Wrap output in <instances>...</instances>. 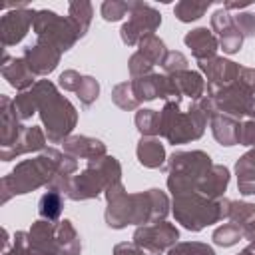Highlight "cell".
<instances>
[{
  "label": "cell",
  "mask_w": 255,
  "mask_h": 255,
  "mask_svg": "<svg viewBox=\"0 0 255 255\" xmlns=\"http://www.w3.org/2000/svg\"><path fill=\"white\" fill-rule=\"evenodd\" d=\"M118 183H122V165L114 155H104L98 159H90L88 167L78 175H56L48 183V189L58 191L72 201H86L98 197L100 193H106Z\"/></svg>",
  "instance_id": "obj_1"
},
{
  "label": "cell",
  "mask_w": 255,
  "mask_h": 255,
  "mask_svg": "<svg viewBox=\"0 0 255 255\" xmlns=\"http://www.w3.org/2000/svg\"><path fill=\"white\" fill-rule=\"evenodd\" d=\"M169 213V199L161 189H147L141 193L124 191L116 199L108 201L106 223L112 229H124L128 225H151L165 221Z\"/></svg>",
  "instance_id": "obj_2"
},
{
  "label": "cell",
  "mask_w": 255,
  "mask_h": 255,
  "mask_svg": "<svg viewBox=\"0 0 255 255\" xmlns=\"http://www.w3.org/2000/svg\"><path fill=\"white\" fill-rule=\"evenodd\" d=\"M62 151L56 147L44 149L38 157L20 161L8 175L2 177V203H6L12 195L30 193L38 187H48V183L58 175Z\"/></svg>",
  "instance_id": "obj_3"
},
{
  "label": "cell",
  "mask_w": 255,
  "mask_h": 255,
  "mask_svg": "<svg viewBox=\"0 0 255 255\" xmlns=\"http://www.w3.org/2000/svg\"><path fill=\"white\" fill-rule=\"evenodd\" d=\"M38 100V114L46 128V137L52 143H64L76 128L78 112L68 98H64L50 80H38L34 84Z\"/></svg>",
  "instance_id": "obj_4"
},
{
  "label": "cell",
  "mask_w": 255,
  "mask_h": 255,
  "mask_svg": "<svg viewBox=\"0 0 255 255\" xmlns=\"http://www.w3.org/2000/svg\"><path fill=\"white\" fill-rule=\"evenodd\" d=\"M173 215L175 221L181 223L187 231H201L207 225H213L225 217H229L231 199H207L205 195L193 191L173 197Z\"/></svg>",
  "instance_id": "obj_5"
},
{
  "label": "cell",
  "mask_w": 255,
  "mask_h": 255,
  "mask_svg": "<svg viewBox=\"0 0 255 255\" xmlns=\"http://www.w3.org/2000/svg\"><path fill=\"white\" fill-rule=\"evenodd\" d=\"M205 126L207 116L197 108L195 102H191L185 112L181 110V102H165L159 112V135L173 145L199 139Z\"/></svg>",
  "instance_id": "obj_6"
},
{
  "label": "cell",
  "mask_w": 255,
  "mask_h": 255,
  "mask_svg": "<svg viewBox=\"0 0 255 255\" xmlns=\"http://www.w3.org/2000/svg\"><path fill=\"white\" fill-rule=\"evenodd\" d=\"M213 167L211 157L201 151V149H193V151H173L167 159V189L175 195H183V193H193L197 191L201 179L209 173V169Z\"/></svg>",
  "instance_id": "obj_7"
},
{
  "label": "cell",
  "mask_w": 255,
  "mask_h": 255,
  "mask_svg": "<svg viewBox=\"0 0 255 255\" xmlns=\"http://www.w3.org/2000/svg\"><path fill=\"white\" fill-rule=\"evenodd\" d=\"M32 28H34L38 42L50 44L60 52H68L80 40V34L76 26L72 24V20L58 16L52 10H36Z\"/></svg>",
  "instance_id": "obj_8"
},
{
  "label": "cell",
  "mask_w": 255,
  "mask_h": 255,
  "mask_svg": "<svg viewBox=\"0 0 255 255\" xmlns=\"http://www.w3.org/2000/svg\"><path fill=\"white\" fill-rule=\"evenodd\" d=\"M128 8H129V18L128 22L122 26L120 30V36H122V42L128 44V46H137L143 38L151 36L159 24H161V14L145 4V2H137V0H128Z\"/></svg>",
  "instance_id": "obj_9"
},
{
  "label": "cell",
  "mask_w": 255,
  "mask_h": 255,
  "mask_svg": "<svg viewBox=\"0 0 255 255\" xmlns=\"http://www.w3.org/2000/svg\"><path fill=\"white\" fill-rule=\"evenodd\" d=\"M217 108V114H225L231 116L235 120L241 122V118L247 120H255V98L247 92H243L237 84L213 90V92H205Z\"/></svg>",
  "instance_id": "obj_10"
},
{
  "label": "cell",
  "mask_w": 255,
  "mask_h": 255,
  "mask_svg": "<svg viewBox=\"0 0 255 255\" xmlns=\"http://www.w3.org/2000/svg\"><path fill=\"white\" fill-rule=\"evenodd\" d=\"M179 239V231L173 223L157 221L151 225H139L133 233V243L149 255H159L169 251Z\"/></svg>",
  "instance_id": "obj_11"
},
{
  "label": "cell",
  "mask_w": 255,
  "mask_h": 255,
  "mask_svg": "<svg viewBox=\"0 0 255 255\" xmlns=\"http://www.w3.org/2000/svg\"><path fill=\"white\" fill-rule=\"evenodd\" d=\"M34 18H36V10L28 8L26 2H22L18 8L6 12L0 18V40L2 46H14L18 42H22L30 30V26H34Z\"/></svg>",
  "instance_id": "obj_12"
},
{
  "label": "cell",
  "mask_w": 255,
  "mask_h": 255,
  "mask_svg": "<svg viewBox=\"0 0 255 255\" xmlns=\"http://www.w3.org/2000/svg\"><path fill=\"white\" fill-rule=\"evenodd\" d=\"M199 70L207 76V88H205V92H213V90H219V88H225V86L235 84L241 66L235 64L233 60L215 56V58H209V60L199 62Z\"/></svg>",
  "instance_id": "obj_13"
},
{
  "label": "cell",
  "mask_w": 255,
  "mask_h": 255,
  "mask_svg": "<svg viewBox=\"0 0 255 255\" xmlns=\"http://www.w3.org/2000/svg\"><path fill=\"white\" fill-rule=\"evenodd\" d=\"M211 28L213 32L217 34V40H219V48L225 52V54H237L243 46V36L241 32L237 30L235 22H233V16L219 8L211 14Z\"/></svg>",
  "instance_id": "obj_14"
},
{
  "label": "cell",
  "mask_w": 255,
  "mask_h": 255,
  "mask_svg": "<svg viewBox=\"0 0 255 255\" xmlns=\"http://www.w3.org/2000/svg\"><path fill=\"white\" fill-rule=\"evenodd\" d=\"M169 92H171V100L169 102H181V98H191L193 102H197L199 98L205 96V80L199 72H191V70H183L177 74H169Z\"/></svg>",
  "instance_id": "obj_15"
},
{
  "label": "cell",
  "mask_w": 255,
  "mask_h": 255,
  "mask_svg": "<svg viewBox=\"0 0 255 255\" xmlns=\"http://www.w3.org/2000/svg\"><path fill=\"white\" fill-rule=\"evenodd\" d=\"M60 56H62V52L56 50L54 46L44 44V42H36L34 46H28L24 50L22 58L26 60V64L30 66L34 76H48L60 64Z\"/></svg>",
  "instance_id": "obj_16"
},
{
  "label": "cell",
  "mask_w": 255,
  "mask_h": 255,
  "mask_svg": "<svg viewBox=\"0 0 255 255\" xmlns=\"http://www.w3.org/2000/svg\"><path fill=\"white\" fill-rule=\"evenodd\" d=\"M133 86V94L139 102H151V100H171V92H169V80L165 74H147L141 78H133L131 80Z\"/></svg>",
  "instance_id": "obj_17"
},
{
  "label": "cell",
  "mask_w": 255,
  "mask_h": 255,
  "mask_svg": "<svg viewBox=\"0 0 255 255\" xmlns=\"http://www.w3.org/2000/svg\"><path fill=\"white\" fill-rule=\"evenodd\" d=\"M46 133L36 128V126H28L24 128L22 135L16 139L14 145L10 147H0V159L2 161H10L22 153H32V151H44L46 147Z\"/></svg>",
  "instance_id": "obj_18"
},
{
  "label": "cell",
  "mask_w": 255,
  "mask_h": 255,
  "mask_svg": "<svg viewBox=\"0 0 255 255\" xmlns=\"http://www.w3.org/2000/svg\"><path fill=\"white\" fill-rule=\"evenodd\" d=\"M30 239V255H58L56 245V225L46 219H38L32 223L28 231Z\"/></svg>",
  "instance_id": "obj_19"
},
{
  "label": "cell",
  "mask_w": 255,
  "mask_h": 255,
  "mask_svg": "<svg viewBox=\"0 0 255 255\" xmlns=\"http://www.w3.org/2000/svg\"><path fill=\"white\" fill-rule=\"evenodd\" d=\"M20 122L22 120L14 110V100H10L8 96H2L0 98V147H10L16 143V139L22 135L26 128Z\"/></svg>",
  "instance_id": "obj_20"
},
{
  "label": "cell",
  "mask_w": 255,
  "mask_h": 255,
  "mask_svg": "<svg viewBox=\"0 0 255 255\" xmlns=\"http://www.w3.org/2000/svg\"><path fill=\"white\" fill-rule=\"evenodd\" d=\"M0 72H2L4 80H8V84L12 88H16L18 92H26L36 84L34 82L36 76L30 70V66L26 64V60L24 58H12L6 52H4V58H2Z\"/></svg>",
  "instance_id": "obj_21"
},
{
  "label": "cell",
  "mask_w": 255,
  "mask_h": 255,
  "mask_svg": "<svg viewBox=\"0 0 255 255\" xmlns=\"http://www.w3.org/2000/svg\"><path fill=\"white\" fill-rule=\"evenodd\" d=\"M185 46L191 50L193 58L197 62H203V60H209V58H215L217 56V50H219V40L217 36L207 30V28H195L191 32L185 34L183 38Z\"/></svg>",
  "instance_id": "obj_22"
},
{
  "label": "cell",
  "mask_w": 255,
  "mask_h": 255,
  "mask_svg": "<svg viewBox=\"0 0 255 255\" xmlns=\"http://www.w3.org/2000/svg\"><path fill=\"white\" fill-rule=\"evenodd\" d=\"M64 151L74 157H84L88 161L108 155L106 143L90 135H70L68 139H64Z\"/></svg>",
  "instance_id": "obj_23"
},
{
  "label": "cell",
  "mask_w": 255,
  "mask_h": 255,
  "mask_svg": "<svg viewBox=\"0 0 255 255\" xmlns=\"http://www.w3.org/2000/svg\"><path fill=\"white\" fill-rule=\"evenodd\" d=\"M227 185H229V169L225 165L213 163L209 173L201 179V183L197 187V193L205 195L207 199H221Z\"/></svg>",
  "instance_id": "obj_24"
},
{
  "label": "cell",
  "mask_w": 255,
  "mask_h": 255,
  "mask_svg": "<svg viewBox=\"0 0 255 255\" xmlns=\"http://www.w3.org/2000/svg\"><path fill=\"white\" fill-rule=\"evenodd\" d=\"M135 153H137V161L143 167L157 169V167H161L165 163V147H163V143L157 137L141 135V139L137 141Z\"/></svg>",
  "instance_id": "obj_25"
},
{
  "label": "cell",
  "mask_w": 255,
  "mask_h": 255,
  "mask_svg": "<svg viewBox=\"0 0 255 255\" xmlns=\"http://www.w3.org/2000/svg\"><path fill=\"white\" fill-rule=\"evenodd\" d=\"M209 122H211V133L217 139V143H221L225 147H231V145L237 143L239 126H241L239 120H235L231 116H225V114H215Z\"/></svg>",
  "instance_id": "obj_26"
},
{
  "label": "cell",
  "mask_w": 255,
  "mask_h": 255,
  "mask_svg": "<svg viewBox=\"0 0 255 255\" xmlns=\"http://www.w3.org/2000/svg\"><path fill=\"white\" fill-rule=\"evenodd\" d=\"M56 245H58V255H80L82 253L80 235L70 219H62L56 223Z\"/></svg>",
  "instance_id": "obj_27"
},
{
  "label": "cell",
  "mask_w": 255,
  "mask_h": 255,
  "mask_svg": "<svg viewBox=\"0 0 255 255\" xmlns=\"http://www.w3.org/2000/svg\"><path fill=\"white\" fill-rule=\"evenodd\" d=\"M92 16H94V6L86 0H74L68 4V18L72 20V24L76 26L80 38L86 36L90 24H92Z\"/></svg>",
  "instance_id": "obj_28"
},
{
  "label": "cell",
  "mask_w": 255,
  "mask_h": 255,
  "mask_svg": "<svg viewBox=\"0 0 255 255\" xmlns=\"http://www.w3.org/2000/svg\"><path fill=\"white\" fill-rule=\"evenodd\" d=\"M62 207H64V195L58 193V191H46L40 201H38V213L42 219L46 221H58L60 213H62Z\"/></svg>",
  "instance_id": "obj_29"
},
{
  "label": "cell",
  "mask_w": 255,
  "mask_h": 255,
  "mask_svg": "<svg viewBox=\"0 0 255 255\" xmlns=\"http://www.w3.org/2000/svg\"><path fill=\"white\" fill-rule=\"evenodd\" d=\"M213 2L211 0H205V2H195V0H181L173 6V14L179 22H195L199 20L207 8L211 6Z\"/></svg>",
  "instance_id": "obj_30"
},
{
  "label": "cell",
  "mask_w": 255,
  "mask_h": 255,
  "mask_svg": "<svg viewBox=\"0 0 255 255\" xmlns=\"http://www.w3.org/2000/svg\"><path fill=\"white\" fill-rule=\"evenodd\" d=\"M135 128L145 137L159 135V112L157 110H147V108L137 110L135 112Z\"/></svg>",
  "instance_id": "obj_31"
},
{
  "label": "cell",
  "mask_w": 255,
  "mask_h": 255,
  "mask_svg": "<svg viewBox=\"0 0 255 255\" xmlns=\"http://www.w3.org/2000/svg\"><path fill=\"white\" fill-rule=\"evenodd\" d=\"M137 52H139V54H143V56H145L153 66H155V64H161V62H163V58L167 56V50H165L163 40H161V38H157L155 34H151V36L143 38V40L137 44Z\"/></svg>",
  "instance_id": "obj_32"
},
{
  "label": "cell",
  "mask_w": 255,
  "mask_h": 255,
  "mask_svg": "<svg viewBox=\"0 0 255 255\" xmlns=\"http://www.w3.org/2000/svg\"><path fill=\"white\" fill-rule=\"evenodd\" d=\"M112 102H114L120 110H126V112L137 110L139 104H141V102L135 98V94H133L131 82H122V84H118V86L112 90Z\"/></svg>",
  "instance_id": "obj_33"
},
{
  "label": "cell",
  "mask_w": 255,
  "mask_h": 255,
  "mask_svg": "<svg viewBox=\"0 0 255 255\" xmlns=\"http://www.w3.org/2000/svg\"><path fill=\"white\" fill-rule=\"evenodd\" d=\"M239 239H243V231L233 221L223 223L213 231V243L219 247H231V245L239 243Z\"/></svg>",
  "instance_id": "obj_34"
},
{
  "label": "cell",
  "mask_w": 255,
  "mask_h": 255,
  "mask_svg": "<svg viewBox=\"0 0 255 255\" xmlns=\"http://www.w3.org/2000/svg\"><path fill=\"white\" fill-rule=\"evenodd\" d=\"M34 88V86H32ZM26 90V92H20L16 98H14V110L18 114V118L24 122V120H30L36 112H38V100H36V94L34 90Z\"/></svg>",
  "instance_id": "obj_35"
},
{
  "label": "cell",
  "mask_w": 255,
  "mask_h": 255,
  "mask_svg": "<svg viewBox=\"0 0 255 255\" xmlns=\"http://www.w3.org/2000/svg\"><path fill=\"white\" fill-rule=\"evenodd\" d=\"M167 255H215V249L201 241H177Z\"/></svg>",
  "instance_id": "obj_36"
},
{
  "label": "cell",
  "mask_w": 255,
  "mask_h": 255,
  "mask_svg": "<svg viewBox=\"0 0 255 255\" xmlns=\"http://www.w3.org/2000/svg\"><path fill=\"white\" fill-rule=\"evenodd\" d=\"M100 10H102V16H104L106 22H118L126 14H129V8H128L126 0H106Z\"/></svg>",
  "instance_id": "obj_37"
},
{
  "label": "cell",
  "mask_w": 255,
  "mask_h": 255,
  "mask_svg": "<svg viewBox=\"0 0 255 255\" xmlns=\"http://www.w3.org/2000/svg\"><path fill=\"white\" fill-rule=\"evenodd\" d=\"M78 98H80V102L84 104V106H92L96 100H98V94H100V84H98V80L96 78H92V76H84L82 78V84H80V88H78Z\"/></svg>",
  "instance_id": "obj_38"
},
{
  "label": "cell",
  "mask_w": 255,
  "mask_h": 255,
  "mask_svg": "<svg viewBox=\"0 0 255 255\" xmlns=\"http://www.w3.org/2000/svg\"><path fill=\"white\" fill-rule=\"evenodd\" d=\"M128 66H129L131 78H141V76L153 74V72H151V70H153V64H151L143 54H139V52H133V54H131Z\"/></svg>",
  "instance_id": "obj_39"
},
{
  "label": "cell",
  "mask_w": 255,
  "mask_h": 255,
  "mask_svg": "<svg viewBox=\"0 0 255 255\" xmlns=\"http://www.w3.org/2000/svg\"><path fill=\"white\" fill-rule=\"evenodd\" d=\"M187 58L181 54V52H167V56L163 58V62H161V68H163V72H165V76H169V74H177V72H183V70H187Z\"/></svg>",
  "instance_id": "obj_40"
},
{
  "label": "cell",
  "mask_w": 255,
  "mask_h": 255,
  "mask_svg": "<svg viewBox=\"0 0 255 255\" xmlns=\"http://www.w3.org/2000/svg\"><path fill=\"white\" fill-rule=\"evenodd\" d=\"M251 213H255V203L249 201H231V209H229V219L237 225H241Z\"/></svg>",
  "instance_id": "obj_41"
},
{
  "label": "cell",
  "mask_w": 255,
  "mask_h": 255,
  "mask_svg": "<svg viewBox=\"0 0 255 255\" xmlns=\"http://www.w3.org/2000/svg\"><path fill=\"white\" fill-rule=\"evenodd\" d=\"M233 22H235V26L243 38L255 36V14L253 12H239L233 16Z\"/></svg>",
  "instance_id": "obj_42"
},
{
  "label": "cell",
  "mask_w": 255,
  "mask_h": 255,
  "mask_svg": "<svg viewBox=\"0 0 255 255\" xmlns=\"http://www.w3.org/2000/svg\"><path fill=\"white\" fill-rule=\"evenodd\" d=\"M82 78L84 76H80V72H76V70H64L58 78V84L66 92H78V88L82 84Z\"/></svg>",
  "instance_id": "obj_43"
},
{
  "label": "cell",
  "mask_w": 255,
  "mask_h": 255,
  "mask_svg": "<svg viewBox=\"0 0 255 255\" xmlns=\"http://www.w3.org/2000/svg\"><path fill=\"white\" fill-rule=\"evenodd\" d=\"M235 84H237L243 92H247V94L253 96V94H255V68H245V66H241Z\"/></svg>",
  "instance_id": "obj_44"
},
{
  "label": "cell",
  "mask_w": 255,
  "mask_h": 255,
  "mask_svg": "<svg viewBox=\"0 0 255 255\" xmlns=\"http://www.w3.org/2000/svg\"><path fill=\"white\" fill-rule=\"evenodd\" d=\"M237 143L255 147V120H243V122H241Z\"/></svg>",
  "instance_id": "obj_45"
},
{
  "label": "cell",
  "mask_w": 255,
  "mask_h": 255,
  "mask_svg": "<svg viewBox=\"0 0 255 255\" xmlns=\"http://www.w3.org/2000/svg\"><path fill=\"white\" fill-rule=\"evenodd\" d=\"M114 255H145V251L139 249L133 241H131V243L124 241V243H118V245L114 247Z\"/></svg>",
  "instance_id": "obj_46"
},
{
  "label": "cell",
  "mask_w": 255,
  "mask_h": 255,
  "mask_svg": "<svg viewBox=\"0 0 255 255\" xmlns=\"http://www.w3.org/2000/svg\"><path fill=\"white\" fill-rule=\"evenodd\" d=\"M239 227H241V231H243V237L249 239L251 243H255V213H251Z\"/></svg>",
  "instance_id": "obj_47"
},
{
  "label": "cell",
  "mask_w": 255,
  "mask_h": 255,
  "mask_svg": "<svg viewBox=\"0 0 255 255\" xmlns=\"http://www.w3.org/2000/svg\"><path fill=\"white\" fill-rule=\"evenodd\" d=\"M237 161H241V163H245L247 167H251V169H255V147H251L247 153H243Z\"/></svg>",
  "instance_id": "obj_48"
},
{
  "label": "cell",
  "mask_w": 255,
  "mask_h": 255,
  "mask_svg": "<svg viewBox=\"0 0 255 255\" xmlns=\"http://www.w3.org/2000/svg\"><path fill=\"white\" fill-rule=\"evenodd\" d=\"M247 6H251V2L249 0H245V2H223V10H241V8H247Z\"/></svg>",
  "instance_id": "obj_49"
},
{
  "label": "cell",
  "mask_w": 255,
  "mask_h": 255,
  "mask_svg": "<svg viewBox=\"0 0 255 255\" xmlns=\"http://www.w3.org/2000/svg\"><path fill=\"white\" fill-rule=\"evenodd\" d=\"M237 255H255V243H249L241 253H237Z\"/></svg>",
  "instance_id": "obj_50"
}]
</instances>
